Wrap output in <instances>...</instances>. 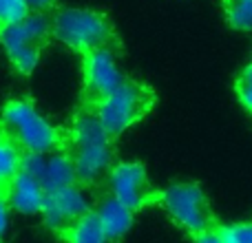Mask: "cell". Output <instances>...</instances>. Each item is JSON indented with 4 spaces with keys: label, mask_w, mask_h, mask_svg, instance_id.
<instances>
[{
    "label": "cell",
    "mask_w": 252,
    "mask_h": 243,
    "mask_svg": "<svg viewBox=\"0 0 252 243\" xmlns=\"http://www.w3.org/2000/svg\"><path fill=\"white\" fill-rule=\"evenodd\" d=\"M221 7L232 29L252 33V0H221Z\"/></svg>",
    "instance_id": "15"
},
{
    "label": "cell",
    "mask_w": 252,
    "mask_h": 243,
    "mask_svg": "<svg viewBox=\"0 0 252 243\" xmlns=\"http://www.w3.org/2000/svg\"><path fill=\"white\" fill-rule=\"evenodd\" d=\"M0 243H2V241H0Z\"/></svg>",
    "instance_id": "22"
},
{
    "label": "cell",
    "mask_w": 252,
    "mask_h": 243,
    "mask_svg": "<svg viewBox=\"0 0 252 243\" xmlns=\"http://www.w3.org/2000/svg\"><path fill=\"white\" fill-rule=\"evenodd\" d=\"M93 210H95L97 219H100L102 230H104L109 243H120L128 235L130 226H133L135 213L130 208H126L122 201L111 195L106 188H104V192H100Z\"/></svg>",
    "instance_id": "11"
},
{
    "label": "cell",
    "mask_w": 252,
    "mask_h": 243,
    "mask_svg": "<svg viewBox=\"0 0 252 243\" xmlns=\"http://www.w3.org/2000/svg\"><path fill=\"white\" fill-rule=\"evenodd\" d=\"M157 206L190 239L219 226V219L210 206V199L197 182H177L168 186L166 190H161Z\"/></svg>",
    "instance_id": "5"
},
{
    "label": "cell",
    "mask_w": 252,
    "mask_h": 243,
    "mask_svg": "<svg viewBox=\"0 0 252 243\" xmlns=\"http://www.w3.org/2000/svg\"><path fill=\"white\" fill-rule=\"evenodd\" d=\"M51 35L71 51L87 56L97 49L122 53V40L113 20L93 9H58L51 18Z\"/></svg>",
    "instance_id": "3"
},
{
    "label": "cell",
    "mask_w": 252,
    "mask_h": 243,
    "mask_svg": "<svg viewBox=\"0 0 252 243\" xmlns=\"http://www.w3.org/2000/svg\"><path fill=\"white\" fill-rule=\"evenodd\" d=\"M31 11H40V13H49L58 9V0H27Z\"/></svg>",
    "instance_id": "19"
},
{
    "label": "cell",
    "mask_w": 252,
    "mask_h": 243,
    "mask_svg": "<svg viewBox=\"0 0 252 243\" xmlns=\"http://www.w3.org/2000/svg\"><path fill=\"white\" fill-rule=\"evenodd\" d=\"M60 239H64L66 243H109L93 206L84 217H80L78 221L60 237Z\"/></svg>",
    "instance_id": "13"
},
{
    "label": "cell",
    "mask_w": 252,
    "mask_h": 243,
    "mask_svg": "<svg viewBox=\"0 0 252 243\" xmlns=\"http://www.w3.org/2000/svg\"><path fill=\"white\" fill-rule=\"evenodd\" d=\"M192 243H223L221 241V235H219V226L213 228V230H208V232H204V235L195 237Z\"/></svg>",
    "instance_id": "20"
},
{
    "label": "cell",
    "mask_w": 252,
    "mask_h": 243,
    "mask_svg": "<svg viewBox=\"0 0 252 243\" xmlns=\"http://www.w3.org/2000/svg\"><path fill=\"white\" fill-rule=\"evenodd\" d=\"M66 155L75 170L80 188L104 186L111 166L115 164V142L102 128L97 113L78 106L73 120L66 126Z\"/></svg>",
    "instance_id": "1"
},
{
    "label": "cell",
    "mask_w": 252,
    "mask_h": 243,
    "mask_svg": "<svg viewBox=\"0 0 252 243\" xmlns=\"http://www.w3.org/2000/svg\"><path fill=\"white\" fill-rule=\"evenodd\" d=\"M157 93L151 84L133 78H124L122 84L97 106V120L111 139H118L122 133L142 122L155 109Z\"/></svg>",
    "instance_id": "4"
},
{
    "label": "cell",
    "mask_w": 252,
    "mask_h": 243,
    "mask_svg": "<svg viewBox=\"0 0 252 243\" xmlns=\"http://www.w3.org/2000/svg\"><path fill=\"white\" fill-rule=\"evenodd\" d=\"M89 210H91V206L84 197V188L66 186L60 190L44 192V204L40 214L44 219V226L56 232L58 237H62Z\"/></svg>",
    "instance_id": "9"
},
{
    "label": "cell",
    "mask_w": 252,
    "mask_h": 243,
    "mask_svg": "<svg viewBox=\"0 0 252 243\" xmlns=\"http://www.w3.org/2000/svg\"><path fill=\"white\" fill-rule=\"evenodd\" d=\"M115 58L118 56L109 49H97L82 56V93L78 106L97 111V106L122 84L126 75L120 71Z\"/></svg>",
    "instance_id": "8"
},
{
    "label": "cell",
    "mask_w": 252,
    "mask_h": 243,
    "mask_svg": "<svg viewBox=\"0 0 252 243\" xmlns=\"http://www.w3.org/2000/svg\"><path fill=\"white\" fill-rule=\"evenodd\" d=\"M22 170L29 173L42 186L44 192L60 190L66 186H78L73 164H71L64 148L51 152H38V155H25Z\"/></svg>",
    "instance_id": "10"
},
{
    "label": "cell",
    "mask_w": 252,
    "mask_h": 243,
    "mask_svg": "<svg viewBox=\"0 0 252 243\" xmlns=\"http://www.w3.org/2000/svg\"><path fill=\"white\" fill-rule=\"evenodd\" d=\"M0 139L16 146L22 155L62 151L66 146V126L44 120L31 97H18L0 111Z\"/></svg>",
    "instance_id": "2"
},
{
    "label": "cell",
    "mask_w": 252,
    "mask_h": 243,
    "mask_svg": "<svg viewBox=\"0 0 252 243\" xmlns=\"http://www.w3.org/2000/svg\"><path fill=\"white\" fill-rule=\"evenodd\" d=\"M235 93H237V100H239L241 106L246 109V113L252 115V62L237 75Z\"/></svg>",
    "instance_id": "18"
},
{
    "label": "cell",
    "mask_w": 252,
    "mask_h": 243,
    "mask_svg": "<svg viewBox=\"0 0 252 243\" xmlns=\"http://www.w3.org/2000/svg\"><path fill=\"white\" fill-rule=\"evenodd\" d=\"M22 161H25V155L9 142L0 139V195H4L7 199L18 173L22 170Z\"/></svg>",
    "instance_id": "14"
},
{
    "label": "cell",
    "mask_w": 252,
    "mask_h": 243,
    "mask_svg": "<svg viewBox=\"0 0 252 243\" xmlns=\"http://www.w3.org/2000/svg\"><path fill=\"white\" fill-rule=\"evenodd\" d=\"M29 13L31 9L27 4V0H0V27L22 20Z\"/></svg>",
    "instance_id": "17"
},
{
    "label": "cell",
    "mask_w": 252,
    "mask_h": 243,
    "mask_svg": "<svg viewBox=\"0 0 252 243\" xmlns=\"http://www.w3.org/2000/svg\"><path fill=\"white\" fill-rule=\"evenodd\" d=\"M104 188L133 213L157 206L161 190L148 179L142 161H115L104 179Z\"/></svg>",
    "instance_id": "7"
},
{
    "label": "cell",
    "mask_w": 252,
    "mask_h": 243,
    "mask_svg": "<svg viewBox=\"0 0 252 243\" xmlns=\"http://www.w3.org/2000/svg\"><path fill=\"white\" fill-rule=\"evenodd\" d=\"M9 208L18 210L22 214H38L44 204V190L29 173L20 170L9 190Z\"/></svg>",
    "instance_id": "12"
},
{
    "label": "cell",
    "mask_w": 252,
    "mask_h": 243,
    "mask_svg": "<svg viewBox=\"0 0 252 243\" xmlns=\"http://www.w3.org/2000/svg\"><path fill=\"white\" fill-rule=\"evenodd\" d=\"M219 235L223 243H252V221L241 223H219Z\"/></svg>",
    "instance_id": "16"
},
{
    "label": "cell",
    "mask_w": 252,
    "mask_h": 243,
    "mask_svg": "<svg viewBox=\"0 0 252 243\" xmlns=\"http://www.w3.org/2000/svg\"><path fill=\"white\" fill-rule=\"evenodd\" d=\"M51 40V18L40 11H31L22 20L0 27V42L11 66L20 75H29L35 69L44 47Z\"/></svg>",
    "instance_id": "6"
},
{
    "label": "cell",
    "mask_w": 252,
    "mask_h": 243,
    "mask_svg": "<svg viewBox=\"0 0 252 243\" xmlns=\"http://www.w3.org/2000/svg\"><path fill=\"white\" fill-rule=\"evenodd\" d=\"M7 213H9V201L4 195H0V235L7 228Z\"/></svg>",
    "instance_id": "21"
}]
</instances>
